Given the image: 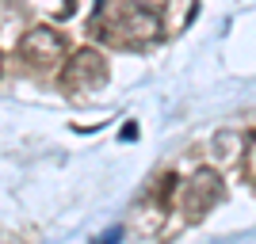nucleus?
Returning <instances> with one entry per match:
<instances>
[{"label": "nucleus", "mask_w": 256, "mask_h": 244, "mask_svg": "<svg viewBox=\"0 0 256 244\" xmlns=\"http://www.w3.org/2000/svg\"><path fill=\"white\" fill-rule=\"evenodd\" d=\"M104 38H115V42L122 46H138V42H153L160 34V15L150 8H142V4H134V8H126V15L115 23V27H104Z\"/></svg>", "instance_id": "obj_1"}, {"label": "nucleus", "mask_w": 256, "mask_h": 244, "mask_svg": "<svg viewBox=\"0 0 256 244\" xmlns=\"http://www.w3.org/2000/svg\"><path fill=\"white\" fill-rule=\"evenodd\" d=\"M104 80H107V57L100 50H76L73 57H65L62 84L69 92H88V88H100Z\"/></svg>", "instance_id": "obj_2"}, {"label": "nucleus", "mask_w": 256, "mask_h": 244, "mask_svg": "<svg viewBox=\"0 0 256 244\" xmlns=\"http://www.w3.org/2000/svg\"><path fill=\"white\" fill-rule=\"evenodd\" d=\"M226 195V183H222V176L218 172H210V168H199L192 176V180L184 183V191H180V206L188 210V218H203L206 210H210L214 202Z\"/></svg>", "instance_id": "obj_3"}, {"label": "nucleus", "mask_w": 256, "mask_h": 244, "mask_svg": "<svg viewBox=\"0 0 256 244\" xmlns=\"http://www.w3.org/2000/svg\"><path fill=\"white\" fill-rule=\"evenodd\" d=\"M20 57H27L38 69H54L65 57V34L54 27H31L20 38Z\"/></svg>", "instance_id": "obj_4"}, {"label": "nucleus", "mask_w": 256, "mask_h": 244, "mask_svg": "<svg viewBox=\"0 0 256 244\" xmlns=\"http://www.w3.org/2000/svg\"><path fill=\"white\" fill-rule=\"evenodd\" d=\"M241 134H234V130H222V134H214V157L218 160H241Z\"/></svg>", "instance_id": "obj_5"}]
</instances>
